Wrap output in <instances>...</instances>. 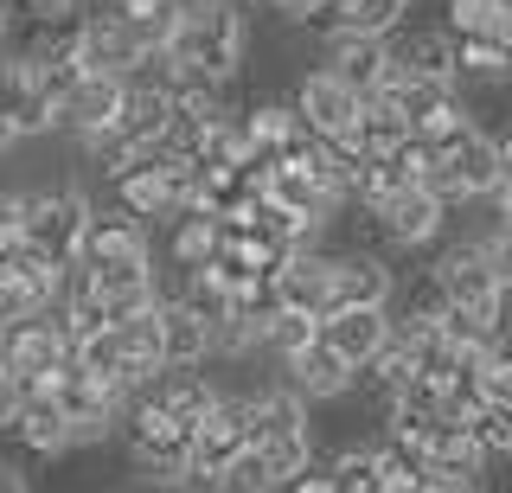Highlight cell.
Segmentation results:
<instances>
[{
	"label": "cell",
	"mask_w": 512,
	"mask_h": 493,
	"mask_svg": "<svg viewBox=\"0 0 512 493\" xmlns=\"http://www.w3.org/2000/svg\"><path fill=\"white\" fill-rule=\"evenodd\" d=\"M244 45H250V26L237 13V0H180V26L160 45V58L231 84L237 65H244Z\"/></svg>",
	"instance_id": "1"
},
{
	"label": "cell",
	"mask_w": 512,
	"mask_h": 493,
	"mask_svg": "<svg viewBox=\"0 0 512 493\" xmlns=\"http://www.w3.org/2000/svg\"><path fill=\"white\" fill-rule=\"evenodd\" d=\"M77 269L90 276L96 295H116L135 289V282H154V250H148V225H135L128 212H96L90 205V225L77 237Z\"/></svg>",
	"instance_id": "2"
},
{
	"label": "cell",
	"mask_w": 512,
	"mask_h": 493,
	"mask_svg": "<svg viewBox=\"0 0 512 493\" xmlns=\"http://www.w3.org/2000/svg\"><path fill=\"white\" fill-rule=\"evenodd\" d=\"M109 180H116V205L135 225H173V218H186L199 205L192 161H167V154H141V161L116 167Z\"/></svg>",
	"instance_id": "3"
},
{
	"label": "cell",
	"mask_w": 512,
	"mask_h": 493,
	"mask_svg": "<svg viewBox=\"0 0 512 493\" xmlns=\"http://www.w3.org/2000/svg\"><path fill=\"white\" fill-rule=\"evenodd\" d=\"M429 193H436L442 205H474V199H487L493 212H500V205H506V141L487 135V129L455 135V141L436 154Z\"/></svg>",
	"instance_id": "4"
},
{
	"label": "cell",
	"mask_w": 512,
	"mask_h": 493,
	"mask_svg": "<svg viewBox=\"0 0 512 493\" xmlns=\"http://www.w3.org/2000/svg\"><path fill=\"white\" fill-rule=\"evenodd\" d=\"M429 282H436V295L455 301V308H474V301L506 295V231L493 225L487 237H468V244H455L436 269H429Z\"/></svg>",
	"instance_id": "5"
},
{
	"label": "cell",
	"mask_w": 512,
	"mask_h": 493,
	"mask_svg": "<svg viewBox=\"0 0 512 493\" xmlns=\"http://www.w3.org/2000/svg\"><path fill=\"white\" fill-rule=\"evenodd\" d=\"M90 225V199L77 186H52V193H20V231L39 257L52 263H71L77 257V237Z\"/></svg>",
	"instance_id": "6"
},
{
	"label": "cell",
	"mask_w": 512,
	"mask_h": 493,
	"mask_svg": "<svg viewBox=\"0 0 512 493\" xmlns=\"http://www.w3.org/2000/svg\"><path fill=\"white\" fill-rule=\"evenodd\" d=\"M64 365H71V333L58 327L52 308H39L32 321H13L7 327V372L20 378L26 391H45Z\"/></svg>",
	"instance_id": "7"
},
{
	"label": "cell",
	"mask_w": 512,
	"mask_h": 493,
	"mask_svg": "<svg viewBox=\"0 0 512 493\" xmlns=\"http://www.w3.org/2000/svg\"><path fill=\"white\" fill-rule=\"evenodd\" d=\"M263 295H269V308H288V314L320 321V314L333 308V257H327V250H314V244L288 250V257L269 269Z\"/></svg>",
	"instance_id": "8"
},
{
	"label": "cell",
	"mask_w": 512,
	"mask_h": 493,
	"mask_svg": "<svg viewBox=\"0 0 512 493\" xmlns=\"http://www.w3.org/2000/svg\"><path fill=\"white\" fill-rule=\"evenodd\" d=\"M45 391H52V404L64 410V423H71V449L116 436V423H122V397L109 391V385H96V378H84L77 365H64V372H58Z\"/></svg>",
	"instance_id": "9"
},
{
	"label": "cell",
	"mask_w": 512,
	"mask_h": 493,
	"mask_svg": "<svg viewBox=\"0 0 512 493\" xmlns=\"http://www.w3.org/2000/svg\"><path fill=\"white\" fill-rule=\"evenodd\" d=\"M372 218H378L384 244L423 250V244H436V231L448 225V205L429 193V186H397V193H384V199L372 205Z\"/></svg>",
	"instance_id": "10"
},
{
	"label": "cell",
	"mask_w": 512,
	"mask_h": 493,
	"mask_svg": "<svg viewBox=\"0 0 512 493\" xmlns=\"http://www.w3.org/2000/svg\"><path fill=\"white\" fill-rule=\"evenodd\" d=\"M295 116H301V129L320 135V141H346L352 135V122H359V90L340 84L327 65L301 77V90H295Z\"/></svg>",
	"instance_id": "11"
},
{
	"label": "cell",
	"mask_w": 512,
	"mask_h": 493,
	"mask_svg": "<svg viewBox=\"0 0 512 493\" xmlns=\"http://www.w3.org/2000/svg\"><path fill=\"white\" fill-rule=\"evenodd\" d=\"M263 199L269 205H282L288 218H301L308 231H320V225H333V212H340V193L333 186H320L301 161H276V167H263Z\"/></svg>",
	"instance_id": "12"
},
{
	"label": "cell",
	"mask_w": 512,
	"mask_h": 493,
	"mask_svg": "<svg viewBox=\"0 0 512 493\" xmlns=\"http://www.w3.org/2000/svg\"><path fill=\"white\" fill-rule=\"evenodd\" d=\"M71 58H77V71H84V77H135V65L148 52L122 33L116 13H103V20L71 26Z\"/></svg>",
	"instance_id": "13"
},
{
	"label": "cell",
	"mask_w": 512,
	"mask_h": 493,
	"mask_svg": "<svg viewBox=\"0 0 512 493\" xmlns=\"http://www.w3.org/2000/svg\"><path fill=\"white\" fill-rule=\"evenodd\" d=\"M282 372H288V391H295L301 404H333V397H346V391H352V378H359L327 340H320V327H314V340H308V346H295V353L282 359Z\"/></svg>",
	"instance_id": "14"
},
{
	"label": "cell",
	"mask_w": 512,
	"mask_h": 493,
	"mask_svg": "<svg viewBox=\"0 0 512 493\" xmlns=\"http://www.w3.org/2000/svg\"><path fill=\"white\" fill-rule=\"evenodd\" d=\"M320 340L333 346V353H340L352 372H365V365L378 359V346L391 340V308H333V314H320Z\"/></svg>",
	"instance_id": "15"
},
{
	"label": "cell",
	"mask_w": 512,
	"mask_h": 493,
	"mask_svg": "<svg viewBox=\"0 0 512 493\" xmlns=\"http://www.w3.org/2000/svg\"><path fill=\"white\" fill-rule=\"evenodd\" d=\"M116 103H122V77H77V84L52 103V116H58V129H71L90 148V141L116 122Z\"/></svg>",
	"instance_id": "16"
},
{
	"label": "cell",
	"mask_w": 512,
	"mask_h": 493,
	"mask_svg": "<svg viewBox=\"0 0 512 493\" xmlns=\"http://www.w3.org/2000/svg\"><path fill=\"white\" fill-rule=\"evenodd\" d=\"M391 295H397V276L384 257H359V250L333 257V308H391Z\"/></svg>",
	"instance_id": "17"
},
{
	"label": "cell",
	"mask_w": 512,
	"mask_h": 493,
	"mask_svg": "<svg viewBox=\"0 0 512 493\" xmlns=\"http://www.w3.org/2000/svg\"><path fill=\"white\" fill-rule=\"evenodd\" d=\"M154 333H160V359L167 365H205L212 359V327H205L180 295L154 301Z\"/></svg>",
	"instance_id": "18"
},
{
	"label": "cell",
	"mask_w": 512,
	"mask_h": 493,
	"mask_svg": "<svg viewBox=\"0 0 512 493\" xmlns=\"http://www.w3.org/2000/svg\"><path fill=\"white\" fill-rule=\"evenodd\" d=\"M327 71L352 84L359 97H372L384 84V71H391V58H384V39H365V33H327Z\"/></svg>",
	"instance_id": "19"
},
{
	"label": "cell",
	"mask_w": 512,
	"mask_h": 493,
	"mask_svg": "<svg viewBox=\"0 0 512 493\" xmlns=\"http://www.w3.org/2000/svg\"><path fill=\"white\" fill-rule=\"evenodd\" d=\"M397 77H436V84H455V39L448 33H410L397 45H384Z\"/></svg>",
	"instance_id": "20"
},
{
	"label": "cell",
	"mask_w": 512,
	"mask_h": 493,
	"mask_svg": "<svg viewBox=\"0 0 512 493\" xmlns=\"http://www.w3.org/2000/svg\"><path fill=\"white\" fill-rule=\"evenodd\" d=\"M410 0H340V7H320L327 33H365V39H391L404 26Z\"/></svg>",
	"instance_id": "21"
},
{
	"label": "cell",
	"mask_w": 512,
	"mask_h": 493,
	"mask_svg": "<svg viewBox=\"0 0 512 493\" xmlns=\"http://www.w3.org/2000/svg\"><path fill=\"white\" fill-rule=\"evenodd\" d=\"M13 436H20L32 455H64L71 449V423H64V410L52 404V391H26L20 417H13Z\"/></svg>",
	"instance_id": "22"
},
{
	"label": "cell",
	"mask_w": 512,
	"mask_h": 493,
	"mask_svg": "<svg viewBox=\"0 0 512 493\" xmlns=\"http://www.w3.org/2000/svg\"><path fill=\"white\" fill-rule=\"evenodd\" d=\"M448 39H500L512 45V0H448Z\"/></svg>",
	"instance_id": "23"
},
{
	"label": "cell",
	"mask_w": 512,
	"mask_h": 493,
	"mask_svg": "<svg viewBox=\"0 0 512 493\" xmlns=\"http://www.w3.org/2000/svg\"><path fill=\"white\" fill-rule=\"evenodd\" d=\"M116 20L141 52H160L180 26V0H116Z\"/></svg>",
	"instance_id": "24"
},
{
	"label": "cell",
	"mask_w": 512,
	"mask_h": 493,
	"mask_svg": "<svg viewBox=\"0 0 512 493\" xmlns=\"http://www.w3.org/2000/svg\"><path fill=\"white\" fill-rule=\"evenodd\" d=\"M218 244H224V218H212L205 205H192L186 218H173V263L180 269H199Z\"/></svg>",
	"instance_id": "25"
},
{
	"label": "cell",
	"mask_w": 512,
	"mask_h": 493,
	"mask_svg": "<svg viewBox=\"0 0 512 493\" xmlns=\"http://www.w3.org/2000/svg\"><path fill=\"white\" fill-rule=\"evenodd\" d=\"M250 449H256V455H263V468H269V481H276V487H288V481H295V474H301V468H308V461H314V436H308V429H288V436H269V442H250Z\"/></svg>",
	"instance_id": "26"
},
{
	"label": "cell",
	"mask_w": 512,
	"mask_h": 493,
	"mask_svg": "<svg viewBox=\"0 0 512 493\" xmlns=\"http://www.w3.org/2000/svg\"><path fill=\"white\" fill-rule=\"evenodd\" d=\"M506 65H512V45H500V39H455V77L500 84Z\"/></svg>",
	"instance_id": "27"
},
{
	"label": "cell",
	"mask_w": 512,
	"mask_h": 493,
	"mask_svg": "<svg viewBox=\"0 0 512 493\" xmlns=\"http://www.w3.org/2000/svg\"><path fill=\"white\" fill-rule=\"evenodd\" d=\"M205 487H212V493H276V481H269V468H263V455H256L250 442H244L231 461H224V468H218Z\"/></svg>",
	"instance_id": "28"
},
{
	"label": "cell",
	"mask_w": 512,
	"mask_h": 493,
	"mask_svg": "<svg viewBox=\"0 0 512 493\" xmlns=\"http://www.w3.org/2000/svg\"><path fill=\"white\" fill-rule=\"evenodd\" d=\"M314 340V321L308 314H288V308H263V327H256V346L263 353H276V359H288L295 346H308Z\"/></svg>",
	"instance_id": "29"
},
{
	"label": "cell",
	"mask_w": 512,
	"mask_h": 493,
	"mask_svg": "<svg viewBox=\"0 0 512 493\" xmlns=\"http://www.w3.org/2000/svg\"><path fill=\"white\" fill-rule=\"evenodd\" d=\"M333 493H378V474H372V449H340L327 468Z\"/></svg>",
	"instance_id": "30"
},
{
	"label": "cell",
	"mask_w": 512,
	"mask_h": 493,
	"mask_svg": "<svg viewBox=\"0 0 512 493\" xmlns=\"http://www.w3.org/2000/svg\"><path fill=\"white\" fill-rule=\"evenodd\" d=\"M45 129H58V116H52V97H45L39 84H26V97L13 103V135L32 141V135H45Z\"/></svg>",
	"instance_id": "31"
},
{
	"label": "cell",
	"mask_w": 512,
	"mask_h": 493,
	"mask_svg": "<svg viewBox=\"0 0 512 493\" xmlns=\"http://www.w3.org/2000/svg\"><path fill=\"white\" fill-rule=\"evenodd\" d=\"M20 404H26V385L0 365V429H13V417H20Z\"/></svg>",
	"instance_id": "32"
},
{
	"label": "cell",
	"mask_w": 512,
	"mask_h": 493,
	"mask_svg": "<svg viewBox=\"0 0 512 493\" xmlns=\"http://www.w3.org/2000/svg\"><path fill=\"white\" fill-rule=\"evenodd\" d=\"M20 7H26V13H39L45 26H58V20H71V13H77V0H20Z\"/></svg>",
	"instance_id": "33"
},
{
	"label": "cell",
	"mask_w": 512,
	"mask_h": 493,
	"mask_svg": "<svg viewBox=\"0 0 512 493\" xmlns=\"http://www.w3.org/2000/svg\"><path fill=\"white\" fill-rule=\"evenodd\" d=\"M288 493H333V481H327V468H314V461H308V468L288 481Z\"/></svg>",
	"instance_id": "34"
},
{
	"label": "cell",
	"mask_w": 512,
	"mask_h": 493,
	"mask_svg": "<svg viewBox=\"0 0 512 493\" xmlns=\"http://www.w3.org/2000/svg\"><path fill=\"white\" fill-rule=\"evenodd\" d=\"M269 7H276V13H288V20H314V13L327 7V0H269Z\"/></svg>",
	"instance_id": "35"
},
{
	"label": "cell",
	"mask_w": 512,
	"mask_h": 493,
	"mask_svg": "<svg viewBox=\"0 0 512 493\" xmlns=\"http://www.w3.org/2000/svg\"><path fill=\"white\" fill-rule=\"evenodd\" d=\"M0 493H26V474L13 461H0Z\"/></svg>",
	"instance_id": "36"
},
{
	"label": "cell",
	"mask_w": 512,
	"mask_h": 493,
	"mask_svg": "<svg viewBox=\"0 0 512 493\" xmlns=\"http://www.w3.org/2000/svg\"><path fill=\"white\" fill-rule=\"evenodd\" d=\"M7 148H20V135H13V116L0 109V154H7Z\"/></svg>",
	"instance_id": "37"
},
{
	"label": "cell",
	"mask_w": 512,
	"mask_h": 493,
	"mask_svg": "<svg viewBox=\"0 0 512 493\" xmlns=\"http://www.w3.org/2000/svg\"><path fill=\"white\" fill-rule=\"evenodd\" d=\"M7 33H13V7L0 0V45H7Z\"/></svg>",
	"instance_id": "38"
},
{
	"label": "cell",
	"mask_w": 512,
	"mask_h": 493,
	"mask_svg": "<svg viewBox=\"0 0 512 493\" xmlns=\"http://www.w3.org/2000/svg\"><path fill=\"white\" fill-rule=\"evenodd\" d=\"M0 52H7V45H0Z\"/></svg>",
	"instance_id": "39"
}]
</instances>
